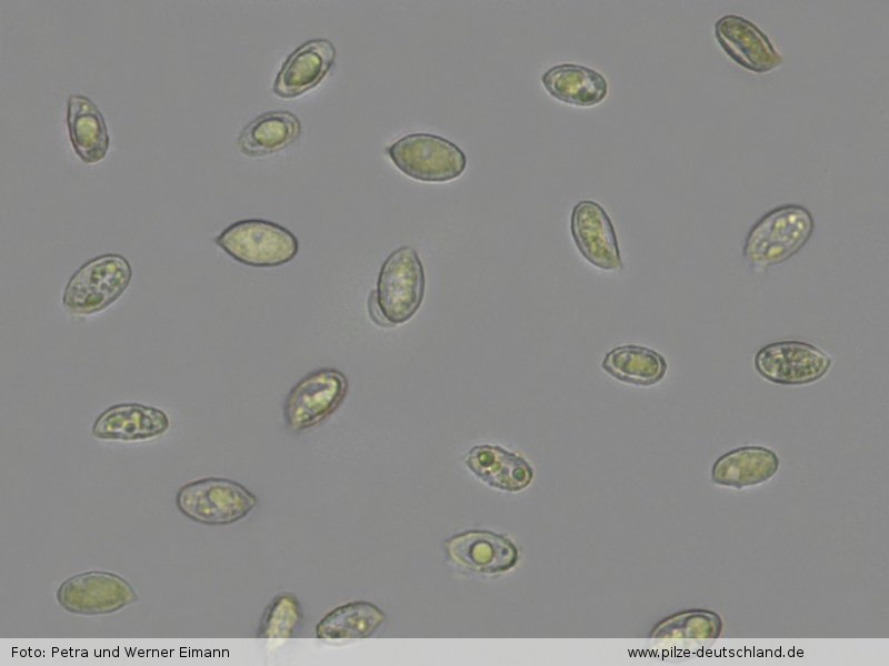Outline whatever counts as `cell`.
<instances>
[{
	"mask_svg": "<svg viewBox=\"0 0 889 666\" xmlns=\"http://www.w3.org/2000/svg\"><path fill=\"white\" fill-rule=\"evenodd\" d=\"M815 230L811 212L799 204H785L763 214L749 230L743 258L755 270H766L796 255Z\"/></svg>",
	"mask_w": 889,
	"mask_h": 666,
	"instance_id": "1",
	"label": "cell"
},
{
	"mask_svg": "<svg viewBox=\"0 0 889 666\" xmlns=\"http://www.w3.org/2000/svg\"><path fill=\"white\" fill-rule=\"evenodd\" d=\"M130 262L119 253H104L86 261L68 280L62 294L64 309L89 316L117 302L132 280Z\"/></svg>",
	"mask_w": 889,
	"mask_h": 666,
	"instance_id": "2",
	"label": "cell"
},
{
	"mask_svg": "<svg viewBox=\"0 0 889 666\" xmlns=\"http://www.w3.org/2000/svg\"><path fill=\"white\" fill-rule=\"evenodd\" d=\"M257 496L241 483L226 477H203L183 484L176 494L179 512L192 522L224 526L247 517Z\"/></svg>",
	"mask_w": 889,
	"mask_h": 666,
	"instance_id": "3",
	"label": "cell"
},
{
	"mask_svg": "<svg viewBox=\"0 0 889 666\" xmlns=\"http://www.w3.org/2000/svg\"><path fill=\"white\" fill-rule=\"evenodd\" d=\"M214 243L237 262L273 268L290 262L298 253L296 235L284 226L263 219H244L228 225Z\"/></svg>",
	"mask_w": 889,
	"mask_h": 666,
	"instance_id": "4",
	"label": "cell"
},
{
	"mask_svg": "<svg viewBox=\"0 0 889 666\" xmlns=\"http://www.w3.org/2000/svg\"><path fill=\"white\" fill-rule=\"evenodd\" d=\"M386 153L400 172L421 182H449L467 168V157L456 143L427 132L401 137Z\"/></svg>",
	"mask_w": 889,
	"mask_h": 666,
	"instance_id": "5",
	"label": "cell"
},
{
	"mask_svg": "<svg viewBox=\"0 0 889 666\" xmlns=\"http://www.w3.org/2000/svg\"><path fill=\"white\" fill-rule=\"evenodd\" d=\"M424 289V269L417 251L409 245L392 251L380 268L374 290L388 324L409 321L422 304Z\"/></svg>",
	"mask_w": 889,
	"mask_h": 666,
	"instance_id": "6",
	"label": "cell"
},
{
	"mask_svg": "<svg viewBox=\"0 0 889 666\" xmlns=\"http://www.w3.org/2000/svg\"><path fill=\"white\" fill-rule=\"evenodd\" d=\"M56 599L66 612L77 615H109L139 601L134 587L122 576L107 571H87L64 579Z\"/></svg>",
	"mask_w": 889,
	"mask_h": 666,
	"instance_id": "7",
	"label": "cell"
},
{
	"mask_svg": "<svg viewBox=\"0 0 889 666\" xmlns=\"http://www.w3.org/2000/svg\"><path fill=\"white\" fill-rule=\"evenodd\" d=\"M347 393L348 380L339 370L322 367L308 373L284 400L287 427L301 432L319 425L342 404Z\"/></svg>",
	"mask_w": 889,
	"mask_h": 666,
	"instance_id": "8",
	"label": "cell"
},
{
	"mask_svg": "<svg viewBox=\"0 0 889 666\" xmlns=\"http://www.w3.org/2000/svg\"><path fill=\"white\" fill-rule=\"evenodd\" d=\"M831 364V357L821 349L798 340L771 342L760 347L753 360L756 371L765 380L790 386L820 380Z\"/></svg>",
	"mask_w": 889,
	"mask_h": 666,
	"instance_id": "9",
	"label": "cell"
},
{
	"mask_svg": "<svg viewBox=\"0 0 889 666\" xmlns=\"http://www.w3.org/2000/svg\"><path fill=\"white\" fill-rule=\"evenodd\" d=\"M717 43L738 65L753 73H768L779 68L782 56L768 36L752 21L725 14L713 26Z\"/></svg>",
	"mask_w": 889,
	"mask_h": 666,
	"instance_id": "10",
	"label": "cell"
},
{
	"mask_svg": "<svg viewBox=\"0 0 889 666\" xmlns=\"http://www.w3.org/2000/svg\"><path fill=\"white\" fill-rule=\"evenodd\" d=\"M570 231L581 255L605 271H621L623 263L612 221L603 206L581 200L571 211Z\"/></svg>",
	"mask_w": 889,
	"mask_h": 666,
	"instance_id": "11",
	"label": "cell"
},
{
	"mask_svg": "<svg viewBox=\"0 0 889 666\" xmlns=\"http://www.w3.org/2000/svg\"><path fill=\"white\" fill-rule=\"evenodd\" d=\"M444 551L458 566L485 575L506 573L519 561L516 544L489 529H469L452 535L444 542Z\"/></svg>",
	"mask_w": 889,
	"mask_h": 666,
	"instance_id": "12",
	"label": "cell"
},
{
	"mask_svg": "<svg viewBox=\"0 0 889 666\" xmlns=\"http://www.w3.org/2000/svg\"><path fill=\"white\" fill-rule=\"evenodd\" d=\"M334 44L324 38L310 39L294 49L283 61L273 81L272 92L292 99L316 88L332 69Z\"/></svg>",
	"mask_w": 889,
	"mask_h": 666,
	"instance_id": "13",
	"label": "cell"
},
{
	"mask_svg": "<svg viewBox=\"0 0 889 666\" xmlns=\"http://www.w3.org/2000/svg\"><path fill=\"white\" fill-rule=\"evenodd\" d=\"M170 420L156 406L141 403H118L103 410L94 420L91 434L102 441L138 442L167 433Z\"/></svg>",
	"mask_w": 889,
	"mask_h": 666,
	"instance_id": "14",
	"label": "cell"
},
{
	"mask_svg": "<svg viewBox=\"0 0 889 666\" xmlns=\"http://www.w3.org/2000/svg\"><path fill=\"white\" fill-rule=\"evenodd\" d=\"M66 123L69 141L86 164H97L107 158L110 135L102 112L94 101L82 93L67 99Z\"/></svg>",
	"mask_w": 889,
	"mask_h": 666,
	"instance_id": "15",
	"label": "cell"
},
{
	"mask_svg": "<svg viewBox=\"0 0 889 666\" xmlns=\"http://www.w3.org/2000/svg\"><path fill=\"white\" fill-rule=\"evenodd\" d=\"M465 464L486 485L510 493L527 488L535 475L531 465L521 455L499 445L472 446L465 457Z\"/></svg>",
	"mask_w": 889,
	"mask_h": 666,
	"instance_id": "16",
	"label": "cell"
},
{
	"mask_svg": "<svg viewBox=\"0 0 889 666\" xmlns=\"http://www.w3.org/2000/svg\"><path fill=\"white\" fill-rule=\"evenodd\" d=\"M780 460L770 448L747 445L719 456L711 467V481L720 486L742 490L770 481L778 472Z\"/></svg>",
	"mask_w": 889,
	"mask_h": 666,
	"instance_id": "17",
	"label": "cell"
},
{
	"mask_svg": "<svg viewBox=\"0 0 889 666\" xmlns=\"http://www.w3.org/2000/svg\"><path fill=\"white\" fill-rule=\"evenodd\" d=\"M300 134L301 122L294 113L272 110L256 117L242 128L237 147L246 157L261 158L287 149Z\"/></svg>",
	"mask_w": 889,
	"mask_h": 666,
	"instance_id": "18",
	"label": "cell"
},
{
	"mask_svg": "<svg viewBox=\"0 0 889 666\" xmlns=\"http://www.w3.org/2000/svg\"><path fill=\"white\" fill-rule=\"evenodd\" d=\"M541 82L552 98L575 107L597 105L608 94L606 78L577 63L552 65L542 74Z\"/></svg>",
	"mask_w": 889,
	"mask_h": 666,
	"instance_id": "19",
	"label": "cell"
},
{
	"mask_svg": "<svg viewBox=\"0 0 889 666\" xmlns=\"http://www.w3.org/2000/svg\"><path fill=\"white\" fill-rule=\"evenodd\" d=\"M601 367L620 382L650 386L665 377L668 364L666 359L652 349L627 344L607 352Z\"/></svg>",
	"mask_w": 889,
	"mask_h": 666,
	"instance_id": "20",
	"label": "cell"
},
{
	"mask_svg": "<svg viewBox=\"0 0 889 666\" xmlns=\"http://www.w3.org/2000/svg\"><path fill=\"white\" fill-rule=\"evenodd\" d=\"M386 620L384 612L368 601H354L328 612L317 624L314 634L322 639L370 637Z\"/></svg>",
	"mask_w": 889,
	"mask_h": 666,
	"instance_id": "21",
	"label": "cell"
},
{
	"mask_svg": "<svg viewBox=\"0 0 889 666\" xmlns=\"http://www.w3.org/2000/svg\"><path fill=\"white\" fill-rule=\"evenodd\" d=\"M721 616L710 609L690 608L660 620L651 630L653 638L713 639L722 632Z\"/></svg>",
	"mask_w": 889,
	"mask_h": 666,
	"instance_id": "22",
	"label": "cell"
},
{
	"mask_svg": "<svg viewBox=\"0 0 889 666\" xmlns=\"http://www.w3.org/2000/svg\"><path fill=\"white\" fill-rule=\"evenodd\" d=\"M301 606L298 598L288 592L276 595L266 607L260 619L257 636L261 638H289L301 622Z\"/></svg>",
	"mask_w": 889,
	"mask_h": 666,
	"instance_id": "23",
	"label": "cell"
}]
</instances>
